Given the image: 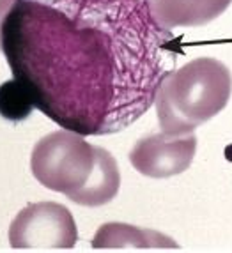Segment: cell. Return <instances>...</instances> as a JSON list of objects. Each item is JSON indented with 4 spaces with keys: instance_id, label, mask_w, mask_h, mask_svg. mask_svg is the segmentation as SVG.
I'll use <instances>...</instances> for the list:
<instances>
[{
    "instance_id": "4",
    "label": "cell",
    "mask_w": 232,
    "mask_h": 253,
    "mask_svg": "<svg viewBox=\"0 0 232 253\" xmlns=\"http://www.w3.org/2000/svg\"><path fill=\"white\" fill-rule=\"evenodd\" d=\"M76 241L75 218L57 202L29 204L9 227V245L14 250H69Z\"/></svg>"
},
{
    "instance_id": "5",
    "label": "cell",
    "mask_w": 232,
    "mask_h": 253,
    "mask_svg": "<svg viewBox=\"0 0 232 253\" xmlns=\"http://www.w3.org/2000/svg\"><path fill=\"white\" fill-rule=\"evenodd\" d=\"M197 152V136L193 133L170 135L152 133L143 136L130 152L133 169L145 177L167 179L190 169Z\"/></svg>"
},
{
    "instance_id": "10",
    "label": "cell",
    "mask_w": 232,
    "mask_h": 253,
    "mask_svg": "<svg viewBox=\"0 0 232 253\" xmlns=\"http://www.w3.org/2000/svg\"><path fill=\"white\" fill-rule=\"evenodd\" d=\"M14 2H16V0H0V42H2V25H4L9 11L13 9Z\"/></svg>"
},
{
    "instance_id": "6",
    "label": "cell",
    "mask_w": 232,
    "mask_h": 253,
    "mask_svg": "<svg viewBox=\"0 0 232 253\" xmlns=\"http://www.w3.org/2000/svg\"><path fill=\"white\" fill-rule=\"evenodd\" d=\"M232 0H151V14L165 30L202 27L225 13Z\"/></svg>"
},
{
    "instance_id": "3",
    "label": "cell",
    "mask_w": 232,
    "mask_h": 253,
    "mask_svg": "<svg viewBox=\"0 0 232 253\" xmlns=\"http://www.w3.org/2000/svg\"><path fill=\"white\" fill-rule=\"evenodd\" d=\"M96 163V147L69 129L43 136L32 149L30 170L45 188L69 197L87 182Z\"/></svg>"
},
{
    "instance_id": "1",
    "label": "cell",
    "mask_w": 232,
    "mask_h": 253,
    "mask_svg": "<svg viewBox=\"0 0 232 253\" xmlns=\"http://www.w3.org/2000/svg\"><path fill=\"white\" fill-rule=\"evenodd\" d=\"M0 50L36 108L82 136L137 123L181 55L151 0H16Z\"/></svg>"
},
{
    "instance_id": "9",
    "label": "cell",
    "mask_w": 232,
    "mask_h": 253,
    "mask_svg": "<svg viewBox=\"0 0 232 253\" xmlns=\"http://www.w3.org/2000/svg\"><path fill=\"white\" fill-rule=\"evenodd\" d=\"M34 108V99L20 80L13 78L0 85V115L4 119L13 123L25 121Z\"/></svg>"
},
{
    "instance_id": "8",
    "label": "cell",
    "mask_w": 232,
    "mask_h": 253,
    "mask_svg": "<svg viewBox=\"0 0 232 253\" xmlns=\"http://www.w3.org/2000/svg\"><path fill=\"white\" fill-rule=\"evenodd\" d=\"M121 188V172L117 161L106 149L96 147V163L93 173L80 190L68 197L71 202L84 207H99L112 202Z\"/></svg>"
},
{
    "instance_id": "2",
    "label": "cell",
    "mask_w": 232,
    "mask_h": 253,
    "mask_svg": "<svg viewBox=\"0 0 232 253\" xmlns=\"http://www.w3.org/2000/svg\"><path fill=\"white\" fill-rule=\"evenodd\" d=\"M231 94L232 73L218 59L198 57L170 69L154 99L160 127L170 135L193 133L227 106Z\"/></svg>"
},
{
    "instance_id": "7",
    "label": "cell",
    "mask_w": 232,
    "mask_h": 253,
    "mask_svg": "<svg viewBox=\"0 0 232 253\" xmlns=\"http://www.w3.org/2000/svg\"><path fill=\"white\" fill-rule=\"evenodd\" d=\"M94 250H178L179 245L172 237L130 223L110 221L97 228L93 237Z\"/></svg>"
}]
</instances>
